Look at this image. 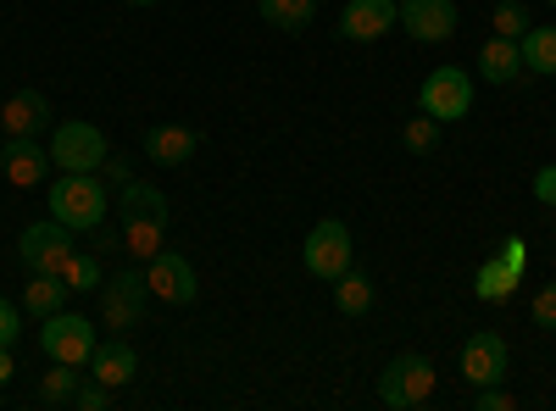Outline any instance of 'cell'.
<instances>
[{"label": "cell", "instance_id": "cell-21", "mask_svg": "<svg viewBox=\"0 0 556 411\" xmlns=\"http://www.w3.org/2000/svg\"><path fill=\"white\" fill-rule=\"evenodd\" d=\"M374 300H379V290H374V279H367V272L345 267L340 279H334V306H340L345 317H367V311H374Z\"/></svg>", "mask_w": 556, "mask_h": 411}, {"label": "cell", "instance_id": "cell-17", "mask_svg": "<svg viewBox=\"0 0 556 411\" xmlns=\"http://www.w3.org/2000/svg\"><path fill=\"white\" fill-rule=\"evenodd\" d=\"M117 211H123V222H167V195L156 184L128 178V184L117 190Z\"/></svg>", "mask_w": 556, "mask_h": 411}, {"label": "cell", "instance_id": "cell-38", "mask_svg": "<svg viewBox=\"0 0 556 411\" xmlns=\"http://www.w3.org/2000/svg\"><path fill=\"white\" fill-rule=\"evenodd\" d=\"M545 7H556V0H545Z\"/></svg>", "mask_w": 556, "mask_h": 411}, {"label": "cell", "instance_id": "cell-2", "mask_svg": "<svg viewBox=\"0 0 556 411\" xmlns=\"http://www.w3.org/2000/svg\"><path fill=\"white\" fill-rule=\"evenodd\" d=\"M96 323L89 317H78V311H51L39 323V350L51 356V361H67V368H89V356H96Z\"/></svg>", "mask_w": 556, "mask_h": 411}, {"label": "cell", "instance_id": "cell-7", "mask_svg": "<svg viewBox=\"0 0 556 411\" xmlns=\"http://www.w3.org/2000/svg\"><path fill=\"white\" fill-rule=\"evenodd\" d=\"M73 240H78V234H73L67 222L45 217V222H28L23 234H17V256H23V267H28V272H62V267H67V256L78 251Z\"/></svg>", "mask_w": 556, "mask_h": 411}, {"label": "cell", "instance_id": "cell-13", "mask_svg": "<svg viewBox=\"0 0 556 411\" xmlns=\"http://www.w3.org/2000/svg\"><path fill=\"white\" fill-rule=\"evenodd\" d=\"M506 361H513V350H506L501 334H468V345H462V378H468L473 389L479 384H501L506 378Z\"/></svg>", "mask_w": 556, "mask_h": 411}, {"label": "cell", "instance_id": "cell-18", "mask_svg": "<svg viewBox=\"0 0 556 411\" xmlns=\"http://www.w3.org/2000/svg\"><path fill=\"white\" fill-rule=\"evenodd\" d=\"M67 295H73V290L62 284V272H34V279L23 284V311L45 323L51 311H62V306H67Z\"/></svg>", "mask_w": 556, "mask_h": 411}, {"label": "cell", "instance_id": "cell-33", "mask_svg": "<svg viewBox=\"0 0 556 411\" xmlns=\"http://www.w3.org/2000/svg\"><path fill=\"white\" fill-rule=\"evenodd\" d=\"M534 195H540V206H556V162H545L534 172Z\"/></svg>", "mask_w": 556, "mask_h": 411}, {"label": "cell", "instance_id": "cell-30", "mask_svg": "<svg viewBox=\"0 0 556 411\" xmlns=\"http://www.w3.org/2000/svg\"><path fill=\"white\" fill-rule=\"evenodd\" d=\"M534 323L556 334V279H551V284H540V295H534Z\"/></svg>", "mask_w": 556, "mask_h": 411}, {"label": "cell", "instance_id": "cell-22", "mask_svg": "<svg viewBox=\"0 0 556 411\" xmlns=\"http://www.w3.org/2000/svg\"><path fill=\"white\" fill-rule=\"evenodd\" d=\"M256 12H262L273 28L301 34V28H312V17H317V0H256Z\"/></svg>", "mask_w": 556, "mask_h": 411}, {"label": "cell", "instance_id": "cell-34", "mask_svg": "<svg viewBox=\"0 0 556 411\" xmlns=\"http://www.w3.org/2000/svg\"><path fill=\"white\" fill-rule=\"evenodd\" d=\"M12 373H17V361H12V345H0V389L12 384Z\"/></svg>", "mask_w": 556, "mask_h": 411}, {"label": "cell", "instance_id": "cell-31", "mask_svg": "<svg viewBox=\"0 0 556 411\" xmlns=\"http://www.w3.org/2000/svg\"><path fill=\"white\" fill-rule=\"evenodd\" d=\"M17 334H23V311L0 295V345H17Z\"/></svg>", "mask_w": 556, "mask_h": 411}, {"label": "cell", "instance_id": "cell-35", "mask_svg": "<svg viewBox=\"0 0 556 411\" xmlns=\"http://www.w3.org/2000/svg\"><path fill=\"white\" fill-rule=\"evenodd\" d=\"M501 261H513V267L523 272V261H529V251H523L518 240H506V251H501Z\"/></svg>", "mask_w": 556, "mask_h": 411}, {"label": "cell", "instance_id": "cell-16", "mask_svg": "<svg viewBox=\"0 0 556 411\" xmlns=\"http://www.w3.org/2000/svg\"><path fill=\"white\" fill-rule=\"evenodd\" d=\"M134 373H139V356H134L128 339H106V345H96V356H89V378H101L112 389L134 384Z\"/></svg>", "mask_w": 556, "mask_h": 411}, {"label": "cell", "instance_id": "cell-15", "mask_svg": "<svg viewBox=\"0 0 556 411\" xmlns=\"http://www.w3.org/2000/svg\"><path fill=\"white\" fill-rule=\"evenodd\" d=\"M0 128H7V140H23V133L39 140V128H51V101H45L39 89H17V95L0 106Z\"/></svg>", "mask_w": 556, "mask_h": 411}, {"label": "cell", "instance_id": "cell-1", "mask_svg": "<svg viewBox=\"0 0 556 411\" xmlns=\"http://www.w3.org/2000/svg\"><path fill=\"white\" fill-rule=\"evenodd\" d=\"M51 217L56 222H67L73 234H101V222H106V184L96 172H62L56 184H51Z\"/></svg>", "mask_w": 556, "mask_h": 411}, {"label": "cell", "instance_id": "cell-37", "mask_svg": "<svg viewBox=\"0 0 556 411\" xmlns=\"http://www.w3.org/2000/svg\"><path fill=\"white\" fill-rule=\"evenodd\" d=\"M123 7H162V0H123Z\"/></svg>", "mask_w": 556, "mask_h": 411}, {"label": "cell", "instance_id": "cell-19", "mask_svg": "<svg viewBox=\"0 0 556 411\" xmlns=\"http://www.w3.org/2000/svg\"><path fill=\"white\" fill-rule=\"evenodd\" d=\"M523 73V51H518V39H490L484 51H479V78H490V84H513Z\"/></svg>", "mask_w": 556, "mask_h": 411}, {"label": "cell", "instance_id": "cell-12", "mask_svg": "<svg viewBox=\"0 0 556 411\" xmlns=\"http://www.w3.org/2000/svg\"><path fill=\"white\" fill-rule=\"evenodd\" d=\"M395 12H401V0H345V12H340V39L351 44H374L395 28Z\"/></svg>", "mask_w": 556, "mask_h": 411}, {"label": "cell", "instance_id": "cell-9", "mask_svg": "<svg viewBox=\"0 0 556 411\" xmlns=\"http://www.w3.org/2000/svg\"><path fill=\"white\" fill-rule=\"evenodd\" d=\"M146 284H151V295L167 300V306H190V300L201 295L190 256H178V251H156V256L146 261Z\"/></svg>", "mask_w": 556, "mask_h": 411}, {"label": "cell", "instance_id": "cell-6", "mask_svg": "<svg viewBox=\"0 0 556 411\" xmlns=\"http://www.w3.org/2000/svg\"><path fill=\"white\" fill-rule=\"evenodd\" d=\"M351 251H356L351 228H345L340 217H323V222L312 228V234H306V251H301V261H306V272H312V279L334 284L340 272L351 267Z\"/></svg>", "mask_w": 556, "mask_h": 411}, {"label": "cell", "instance_id": "cell-39", "mask_svg": "<svg viewBox=\"0 0 556 411\" xmlns=\"http://www.w3.org/2000/svg\"><path fill=\"white\" fill-rule=\"evenodd\" d=\"M0 145H7V140H0Z\"/></svg>", "mask_w": 556, "mask_h": 411}, {"label": "cell", "instance_id": "cell-25", "mask_svg": "<svg viewBox=\"0 0 556 411\" xmlns=\"http://www.w3.org/2000/svg\"><path fill=\"white\" fill-rule=\"evenodd\" d=\"M440 128H445V123H434L429 112H417V117H406V128H401V145H406L412 156H434V151H440Z\"/></svg>", "mask_w": 556, "mask_h": 411}, {"label": "cell", "instance_id": "cell-4", "mask_svg": "<svg viewBox=\"0 0 556 411\" xmlns=\"http://www.w3.org/2000/svg\"><path fill=\"white\" fill-rule=\"evenodd\" d=\"M106 156H112V145H106V133H101L96 123H84V117L56 123L51 162H56L62 172H101V167H106Z\"/></svg>", "mask_w": 556, "mask_h": 411}, {"label": "cell", "instance_id": "cell-24", "mask_svg": "<svg viewBox=\"0 0 556 411\" xmlns=\"http://www.w3.org/2000/svg\"><path fill=\"white\" fill-rule=\"evenodd\" d=\"M62 284L73 295H89V290H101V256L96 251H73L67 267H62Z\"/></svg>", "mask_w": 556, "mask_h": 411}, {"label": "cell", "instance_id": "cell-5", "mask_svg": "<svg viewBox=\"0 0 556 411\" xmlns=\"http://www.w3.org/2000/svg\"><path fill=\"white\" fill-rule=\"evenodd\" d=\"M417 106H424L434 123H462L473 112V78L445 62V67H434L424 84H417Z\"/></svg>", "mask_w": 556, "mask_h": 411}, {"label": "cell", "instance_id": "cell-11", "mask_svg": "<svg viewBox=\"0 0 556 411\" xmlns=\"http://www.w3.org/2000/svg\"><path fill=\"white\" fill-rule=\"evenodd\" d=\"M0 172H7L17 190H39L45 178H51V145H39L34 133L7 140V145H0Z\"/></svg>", "mask_w": 556, "mask_h": 411}, {"label": "cell", "instance_id": "cell-28", "mask_svg": "<svg viewBox=\"0 0 556 411\" xmlns=\"http://www.w3.org/2000/svg\"><path fill=\"white\" fill-rule=\"evenodd\" d=\"M490 23H495V34L501 39H523L534 23H529V7H523V0H501V7L490 12Z\"/></svg>", "mask_w": 556, "mask_h": 411}, {"label": "cell", "instance_id": "cell-20", "mask_svg": "<svg viewBox=\"0 0 556 411\" xmlns=\"http://www.w3.org/2000/svg\"><path fill=\"white\" fill-rule=\"evenodd\" d=\"M518 51H523V73L556 78V28H551V23H534V28L518 39Z\"/></svg>", "mask_w": 556, "mask_h": 411}, {"label": "cell", "instance_id": "cell-23", "mask_svg": "<svg viewBox=\"0 0 556 411\" xmlns=\"http://www.w3.org/2000/svg\"><path fill=\"white\" fill-rule=\"evenodd\" d=\"M518 279H523V272H518L513 261H501V256H495V261H484V267H479L473 295H479V300H506V295L518 290Z\"/></svg>", "mask_w": 556, "mask_h": 411}, {"label": "cell", "instance_id": "cell-29", "mask_svg": "<svg viewBox=\"0 0 556 411\" xmlns=\"http://www.w3.org/2000/svg\"><path fill=\"white\" fill-rule=\"evenodd\" d=\"M73 406H78V411H106V406H112V384H101V378H89V384H78Z\"/></svg>", "mask_w": 556, "mask_h": 411}, {"label": "cell", "instance_id": "cell-10", "mask_svg": "<svg viewBox=\"0 0 556 411\" xmlns=\"http://www.w3.org/2000/svg\"><path fill=\"white\" fill-rule=\"evenodd\" d=\"M456 0H401L395 28H406L417 44H445L456 34Z\"/></svg>", "mask_w": 556, "mask_h": 411}, {"label": "cell", "instance_id": "cell-32", "mask_svg": "<svg viewBox=\"0 0 556 411\" xmlns=\"http://www.w3.org/2000/svg\"><path fill=\"white\" fill-rule=\"evenodd\" d=\"M473 406H479V411H513L518 400H513V395H506L501 384H479V395H473Z\"/></svg>", "mask_w": 556, "mask_h": 411}, {"label": "cell", "instance_id": "cell-36", "mask_svg": "<svg viewBox=\"0 0 556 411\" xmlns=\"http://www.w3.org/2000/svg\"><path fill=\"white\" fill-rule=\"evenodd\" d=\"M106 172H112V178H117V184H128V172H134V167H128V162H123V156H106Z\"/></svg>", "mask_w": 556, "mask_h": 411}, {"label": "cell", "instance_id": "cell-3", "mask_svg": "<svg viewBox=\"0 0 556 411\" xmlns=\"http://www.w3.org/2000/svg\"><path fill=\"white\" fill-rule=\"evenodd\" d=\"M429 395H434V361L417 356V350H401L379 373V400L390 411H412V406H424Z\"/></svg>", "mask_w": 556, "mask_h": 411}, {"label": "cell", "instance_id": "cell-8", "mask_svg": "<svg viewBox=\"0 0 556 411\" xmlns=\"http://www.w3.org/2000/svg\"><path fill=\"white\" fill-rule=\"evenodd\" d=\"M146 295H151V284H146V272H139V267L106 279L101 284V323L117 329V334L139 329V317H146Z\"/></svg>", "mask_w": 556, "mask_h": 411}, {"label": "cell", "instance_id": "cell-27", "mask_svg": "<svg viewBox=\"0 0 556 411\" xmlns=\"http://www.w3.org/2000/svg\"><path fill=\"white\" fill-rule=\"evenodd\" d=\"M162 234H167V222H123V245L146 261L162 251Z\"/></svg>", "mask_w": 556, "mask_h": 411}, {"label": "cell", "instance_id": "cell-14", "mask_svg": "<svg viewBox=\"0 0 556 411\" xmlns=\"http://www.w3.org/2000/svg\"><path fill=\"white\" fill-rule=\"evenodd\" d=\"M195 151H201L195 128H184V123H151L146 128V162H156V167H184Z\"/></svg>", "mask_w": 556, "mask_h": 411}, {"label": "cell", "instance_id": "cell-26", "mask_svg": "<svg viewBox=\"0 0 556 411\" xmlns=\"http://www.w3.org/2000/svg\"><path fill=\"white\" fill-rule=\"evenodd\" d=\"M73 395H78V368L56 361V368L45 373V384H39V400H45V406H67Z\"/></svg>", "mask_w": 556, "mask_h": 411}]
</instances>
